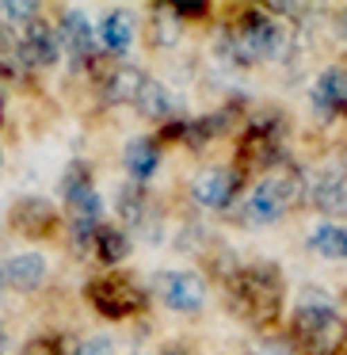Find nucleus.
<instances>
[{"mask_svg": "<svg viewBox=\"0 0 347 355\" xmlns=\"http://www.w3.org/2000/svg\"><path fill=\"white\" fill-rule=\"evenodd\" d=\"M278 153V134L271 123H260L240 138V168H267L275 164Z\"/></svg>", "mask_w": 347, "mask_h": 355, "instance_id": "11", "label": "nucleus"}, {"mask_svg": "<svg viewBox=\"0 0 347 355\" xmlns=\"http://www.w3.org/2000/svg\"><path fill=\"white\" fill-rule=\"evenodd\" d=\"M57 54H62V42H57L54 27L42 24V19H31L24 39H19V58L27 65H54Z\"/></svg>", "mask_w": 347, "mask_h": 355, "instance_id": "9", "label": "nucleus"}, {"mask_svg": "<svg viewBox=\"0 0 347 355\" xmlns=\"http://www.w3.org/2000/svg\"><path fill=\"white\" fill-rule=\"evenodd\" d=\"M313 103L324 115H347V69L344 65H332L321 73L313 88Z\"/></svg>", "mask_w": 347, "mask_h": 355, "instance_id": "13", "label": "nucleus"}, {"mask_svg": "<svg viewBox=\"0 0 347 355\" xmlns=\"http://www.w3.org/2000/svg\"><path fill=\"white\" fill-rule=\"evenodd\" d=\"M145 80H149V77H141V69H134V65L111 69V73H107V85H103V96H107L111 103H134Z\"/></svg>", "mask_w": 347, "mask_h": 355, "instance_id": "16", "label": "nucleus"}, {"mask_svg": "<svg viewBox=\"0 0 347 355\" xmlns=\"http://www.w3.org/2000/svg\"><path fill=\"white\" fill-rule=\"evenodd\" d=\"M134 103H138V111L145 119H168L172 111H176V100H172V92L161 85V80H145Z\"/></svg>", "mask_w": 347, "mask_h": 355, "instance_id": "20", "label": "nucleus"}, {"mask_svg": "<svg viewBox=\"0 0 347 355\" xmlns=\"http://www.w3.org/2000/svg\"><path fill=\"white\" fill-rule=\"evenodd\" d=\"M80 245H84V252H92L96 260L103 263H118L130 256V241H126L123 230H115V225H96L92 233H84V237H77Z\"/></svg>", "mask_w": 347, "mask_h": 355, "instance_id": "14", "label": "nucleus"}, {"mask_svg": "<svg viewBox=\"0 0 347 355\" xmlns=\"http://www.w3.org/2000/svg\"><path fill=\"white\" fill-rule=\"evenodd\" d=\"M153 291L161 294V302L168 309H176V313H195V309H202V302H206V283H202V275H195V271H161V275L153 279Z\"/></svg>", "mask_w": 347, "mask_h": 355, "instance_id": "7", "label": "nucleus"}, {"mask_svg": "<svg viewBox=\"0 0 347 355\" xmlns=\"http://www.w3.org/2000/svg\"><path fill=\"white\" fill-rule=\"evenodd\" d=\"M229 306L240 321L267 324L283 306V275L275 263H248L229 279Z\"/></svg>", "mask_w": 347, "mask_h": 355, "instance_id": "1", "label": "nucleus"}, {"mask_svg": "<svg viewBox=\"0 0 347 355\" xmlns=\"http://www.w3.org/2000/svg\"><path fill=\"white\" fill-rule=\"evenodd\" d=\"M313 248L324 260H347V225H317Z\"/></svg>", "mask_w": 347, "mask_h": 355, "instance_id": "21", "label": "nucleus"}, {"mask_svg": "<svg viewBox=\"0 0 347 355\" xmlns=\"http://www.w3.org/2000/svg\"><path fill=\"white\" fill-rule=\"evenodd\" d=\"M4 347H8V332L0 329V355H4Z\"/></svg>", "mask_w": 347, "mask_h": 355, "instance_id": "27", "label": "nucleus"}, {"mask_svg": "<svg viewBox=\"0 0 347 355\" xmlns=\"http://www.w3.org/2000/svg\"><path fill=\"white\" fill-rule=\"evenodd\" d=\"M77 355H115V344H111L107 336H92L77 347Z\"/></svg>", "mask_w": 347, "mask_h": 355, "instance_id": "25", "label": "nucleus"}, {"mask_svg": "<svg viewBox=\"0 0 347 355\" xmlns=\"http://www.w3.org/2000/svg\"><path fill=\"white\" fill-rule=\"evenodd\" d=\"M35 12H39V4H27V0H0V19H8V24H16V19L31 24Z\"/></svg>", "mask_w": 347, "mask_h": 355, "instance_id": "23", "label": "nucleus"}, {"mask_svg": "<svg viewBox=\"0 0 347 355\" xmlns=\"http://www.w3.org/2000/svg\"><path fill=\"white\" fill-rule=\"evenodd\" d=\"M88 302L100 317H111V321H123V317H134L149 306V294L141 291L134 279L123 275H107V279H96L88 283Z\"/></svg>", "mask_w": 347, "mask_h": 355, "instance_id": "3", "label": "nucleus"}, {"mask_svg": "<svg viewBox=\"0 0 347 355\" xmlns=\"http://www.w3.org/2000/svg\"><path fill=\"white\" fill-rule=\"evenodd\" d=\"M126 172H130L134 180H153L157 168H161V157H157V146L149 138H138L126 146Z\"/></svg>", "mask_w": 347, "mask_h": 355, "instance_id": "19", "label": "nucleus"}, {"mask_svg": "<svg viewBox=\"0 0 347 355\" xmlns=\"http://www.w3.org/2000/svg\"><path fill=\"white\" fill-rule=\"evenodd\" d=\"M252 355H290V347H286V340H263L252 347Z\"/></svg>", "mask_w": 347, "mask_h": 355, "instance_id": "26", "label": "nucleus"}, {"mask_svg": "<svg viewBox=\"0 0 347 355\" xmlns=\"http://www.w3.org/2000/svg\"><path fill=\"white\" fill-rule=\"evenodd\" d=\"M0 279H4L12 291H35V286H42V279H46V256H39V252L8 256V260L0 263Z\"/></svg>", "mask_w": 347, "mask_h": 355, "instance_id": "10", "label": "nucleus"}, {"mask_svg": "<svg viewBox=\"0 0 347 355\" xmlns=\"http://www.w3.org/2000/svg\"><path fill=\"white\" fill-rule=\"evenodd\" d=\"M344 35H347V16H344Z\"/></svg>", "mask_w": 347, "mask_h": 355, "instance_id": "29", "label": "nucleus"}, {"mask_svg": "<svg viewBox=\"0 0 347 355\" xmlns=\"http://www.w3.org/2000/svg\"><path fill=\"white\" fill-rule=\"evenodd\" d=\"M0 164H4V153H0Z\"/></svg>", "mask_w": 347, "mask_h": 355, "instance_id": "30", "label": "nucleus"}, {"mask_svg": "<svg viewBox=\"0 0 347 355\" xmlns=\"http://www.w3.org/2000/svg\"><path fill=\"white\" fill-rule=\"evenodd\" d=\"M118 214H123L126 225H145L149 195L141 191V187H123V191H118Z\"/></svg>", "mask_w": 347, "mask_h": 355, "instance_id": "22", "label": "nucleus"}, {"mask_svg": "<svg viewBox=\"0 0 347 355\" xmlns=\"http://www.w3.org/2000/svg\"><path fill=\"white\" fill-rule=\"evenodd\" d=\"M313 207L328 218H344L347 214V172L344 168H328L321 180L313 184Z\"/></svg>", "mask_w": 347, "mask_h": 355, "instance_id": "12", "label": "nucleus"}, {"mask_svg": "<svg viewBox=\"0 0 347 355\" xmlns=\"http://www.w3.org/2000/svg\"><path fill=\"white\" fill-rule=\"evenodd\" d=\"M100 42L111 50V54H126L134 42V19L130 12H111L107 19L100 24Z\"/></svg>", "mask_w": 347, "mask_h": 355, "instance_id": "18", "label": "nucleus"}, {"mask_svg": "<svg viewBox=\"0 0 347 355\" xmlns=\"http://www.w3.org/2000/svg\"><path fill=\"white\" fill-rule=\"evenodd\" d=\"M298 195H301V176L298 172H271V176L260 180L256 191L248 195L244 214L252 218V222H275V218H283L286 210L294 207Z\"/></svg>", "mask_w": 347, "mask_h": 355, "instance_id": "4", "label": "nucleus"}, {"mask_svg": "<svg viewBox=\"0 0 347 355\" xmlns=\"http://www.w3.org/2000/svg\"><path fill=\"white\" fill-rule=\"evenodd\" d=\"M294 332L313 355H332L347 336V321L336 313L328 294L317 291V286H305L298 298V309H294Z\"/></svg>", "mask_w": 347, "mask_h": 355, "instance_id": "2", "label": "nucleus"}, {"mask_svg": "<svg viewBox=\"0 0 347 355\" xmlns=\"http://www.w3.org/2000/svg\"><path fill=\"white\" fill-rule=\"evenodd\" d=\"M62 191H65V207H69V218H73V230H77V237H84V233H92L96 225H100V195H96V187H92V180H88V172L80 168H73L69 176H65V184H62Z\"/></svg>", "mask_w": 347, "mask_h": 355, "instance_id": "6", "label": "nucleus"}, {"mask_svg": "<svg viewBox=\"0 0 347 355\" xmlns=\"http://www.w3.org/2000/svg\"><path fill=\"white\" fill-rule=\"evenodd\" d=\"M96 35H92V24H88V16L80 8H69L62 16V27H57V42H62V50H69V54L77 58H88L96 46Z\"/></svg>", "mask_w": 347, "mask_h": 355, "instance_id": "15", "label": "nucleus"}, {"mask_svg": "<svg viewBox=\"0 0 347 355\" xmlns=\"http://www.w3.org/2000/svg\"><path fill=\"white\" fill-rule=\"evenodd\" d=\"M24 355H65V352H62V340H54V336H39V340H27Z\"/></svg>", "mask_w": 347, "mask_h": 355, "instance_id": "24", "label": "nucleus"}, {"mask_svg": "<svg viewBox=\"0 0 347 355\" xmlns=\"http://www.w3.org/2000/svg\"><path fill=\"white\" fill-rule=\"evenodd\" d=\"M237 184H240V172L222 168V164H210V168H202L199 176L191 180V195H195L199 207L222 210V207H229V199L237 195Z\"/></svg>", "mask_w": 347, "mask_h": 355, "instance_id": "8", "label": "nucleus"}, {"mask_svg": "<svg viewBox=\"0 0 347 355\" xmlns=\"http://www.w3.org/2000/svg\"><path fill=\"white\" fill-rule=\"evenodd\" d=\"M161 355H191V352H184V347H168V352H161Z\"/></svg>", "mask_w": 347, "mask_h": 355, "instance_id": "28", "label": "nucleus"}, {"mask_svg": "<svg viewBox=\"0 0 347 355\" xmlns=\"http://www.w3.org/2000/svg\"><path fill=\"white\" fill-rule=\"evenodd\" d=\"M233 46H237V62H271V58H283L286 35L271 16L252 12V16L240 19V31L233 39Z\"/></svg>", "mask_w": 347, "mask_h": 355, "instance_id": "5", "label": "nucleus"}, {"mask_svg": "<svg viewBox=\"0 0 347 355\" xmlns=\"http://www.w3.org/2000/svg\"><path fill=\"white\" fill-rule=\"evenodd\" d=\"M12 225H16L19 233H46L50 225H54V210L42 199H24L12 210Z\"/></svg>", "mask_w": 347, "mask_h": 355, "instance_id": "17", "label": "nucleus"}]
</instances>
